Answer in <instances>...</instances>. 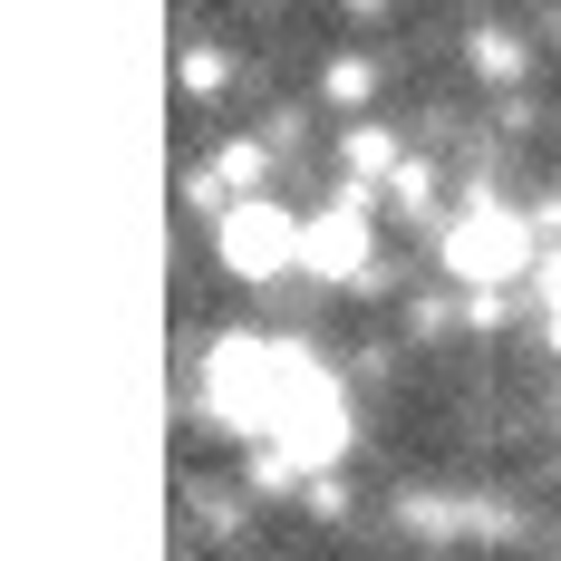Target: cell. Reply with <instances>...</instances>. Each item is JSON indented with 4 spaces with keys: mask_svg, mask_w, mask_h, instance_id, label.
<instances>
[{
    "mask_svg": "<svg viewBox=\"0 0 561 561\" xmlns=\"http://www.w3.org/2000/svg\"><path fill=\"white\" fill-rule=\"evenodd\" d=\"M224 252H232V272H272V262H290V224L272 204H242L224 224Z\"/></svg>",
    "mask_w": 561,
    "mask_h": 561,
    "instance_id": "obj_1",
    "label": "cell"
},
{
    "mask_svg": "<svg viewBox=\"0 0 561 561\" xmlns=\"http://www.w3.org/2000/svg\"><path fill=\"white\" fill-rule=\"evenodd\" d=\"M310 262H320V272H348V262H358V224H348V214L320 224V232H310Z\"/></svg>",
    "mask_w": 561,
    "mask_h": 561,
    "instance_id": "obj_3",
    "label": "cell"
},
{
    "mask_svg": "<svg viewBox=\"0 0 561 561\" xmlns=\"http://www.w3.org/2000/svg\"><path fill=\"white\" fill-rule=\"evenodd\" d=\"M552 330H561V272H552Z\"/></svg>",
    "mask_w": 561,
    "mask_h": 561,
    "instance_id": "obj_4",
    "label": "cell"
},
{
    "mask_svg": "<svg viewBox=\"0 0 561 561\" xmlns=\"http://www.w3.org/2000/svg\"><path fill=\"white\" fill-rule=\"evenodd\" d=\"M513 262H523V232H513V214H494V224H465V232H455V272H465V280H504Z\"/></svg>",
    "mask_w": 561,
    "mask_h": 561,
    "instance_id": "obj_2",
    "label": "cell"
}]
</instances>
